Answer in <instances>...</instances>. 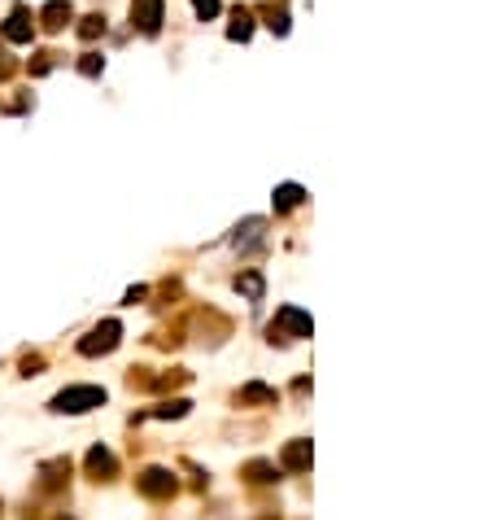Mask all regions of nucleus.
<instances>
[{"label": "nucleus", "mask_w": 493, "mask_h": 520, "mask_svg": "<svg viewBox=\"0 0 493 520\" xmlns=\"http://www.w3.org/2000/svg\"><path fill=\"white\" fill-rule=\"evenodd\" d=\"M101 402H105V394L88 385V389H65V394H57L53 407L57 411H88V407H101Z\"/></svg>", "instance_id": "1"}, {"label": "nucleus", "mask_w": 493, "mask_h": 520, "mask_svg": "<svg viewBox=\"0 0 493 520\" xmlns=\"http://www.w3.org/2000/svg\"><path fill=\"white\" fill-rule=\"evenodd\" d=\"M136 22H140L144 36H153L162 26V0H136Z\"/></svg>", "instance_id": "2"}, {"label": "nucleus", "mask_w": 493, "mask_h": 520, "mask_svg": "<svg viewBox=\"0 0 493 520\" xmlns=\"http://www.w3.org/2000/svg\"><path fill=\"white\" fill-rule=\"evenodd\" d=\"M114 341H118V323H105V328H96L92 341H84V354H96V350H109Z\"/></svg>", "instance_id": "3"}, {"label": "nucleus", "mask_w": 493, "mask_h": 520, "mask_svg": "<svg viewBox=\"0 0 493 520\" xmlns=\"http://www.w3.org/2000/svg\"><path fill=\"white\" fill-rule=\"evenodd\" d=\"M279 323H288V328H297L302 337H310V319L302 311H292V306H288V311H279Z\"/></svg>", "instance_id": "4"}, {"label": "nucleus", "mask_w": 493, "mask_h": 520, "mask_svg": "<svg viewBox=\"0 0 493 520\" xmlns=\"http://www.w3.org/2000/svg\"><path fill=\"white\" fill-rule=\"evenodd\" d=\"M297 201H302V188H297V184H284V188L275 192V206H279V210H292Z\"/></svg>", "instance_id": "5"}, {"label": "nucleus", "mask_w": 493, "mask_h": 520, "mask_svg": "<svg viewBox=\"0 0 493 520\" xmlns=\"http://www.w3.org/2000/svg\"><path fill=\"white\" fill-rule=\"evenodd\" d=\"M31 36V26H26V13L18 9V13H13V22H9V40H26Z\"/></svg>", "instance_id": "6"}, {"label": "nucleus", "mask_w": 493, "mask_h": 520, "mask_svg": "<svg viewBox=\"0 0 493 520\" xmlns=\"http://www.w3.org/2000/svg\"><path fill=\"white\" fill-rule=\"evenodd\" d=\"M249 36V13H236V26H232V40H244Z\"/></svg>", "instance_id": "7"}, {"label": "nucleus", "mask_w": 493, "mask_h": 520, "mask_svg": "<svg viewBox=\"0 0 493 520\" xmlns=\"http://www.w3.org/2000/svg\"><path fill=\"white\" fill-rule=\"evenodd\" d=\"M192 5H196L201 18H214V13H219V0H192Z\"/></svg>", "instance_id": "8"}, {"label": "nucleus", "mask_w": 493, "mask_h": 520, "mask_svg": "<svg viewBox=\"0 0 493 520\" xmlns=\"http://www.w3.org/2000/svg\"><path fill=\"white\" fill-rule=\"evenodd\" d=\"M240 289H244L249 298H258V293H262V280H258V275H244V280H240Z\"/></svg>", "instance_id": "9"}]
</instances>
